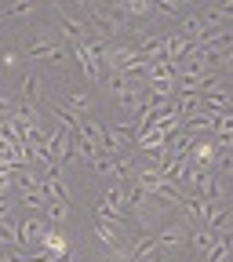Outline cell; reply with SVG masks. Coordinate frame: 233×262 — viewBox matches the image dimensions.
<instances>
[{
  "label": "cell",
  "mask_w": 233,
  "mask_h": 262,
  "mask_svg": "<svg viewBox=\"0 0 233 262\" xmlns=\"http://www.w3.org/2000/svg\"><path fill=\"white\" fill-rule=\"evenodd\" d=\"M201 201H208V204H226V196H229V179H222V175H215V171H208L204 175V186H201Z\"/></svg>",
  "instance_id": "obj_7"
},
{
  "label": "cell",
  "mask_w": 233,
  "mask_h": 262,
  "mask_svg": "<svg viewBox=\"0 0 233 262\" xmlns=\"http://www.w3.org/2000/svg\"><path fill=\"white\" fill-rule=\"evenodd\" d=\"M131 262H160V255H139V258L131 255Z\"/></svg>",
  "instance_id": "obj_22"
},
{
  "label": "cell",
  "mask_w": 233,
  "mask_h": 262,
  "mask_svg": "<svg viewBox=\"0 0 233 262\" xmlns=\"http://www.w3.org/2000/svg\"><path fill=\"white\" fill-rule=\"evenodd\" d=\"M215 241H219V233H211V229H189V244H193V251L197 255H208L211 248H215Z\"/></svg>",
  "instance_id": "obj_15"
},
{
  "label": "cell",
  "mask_w": 233,
  "mask_h": 262,
  "mask_svg": "<svg viewBox=\"0 0 233 262\" xmlns=\"http://www.w3.org/2000/svg\"><path fill=\"white\" fill-rule=\"evenodd\" d=\"M226 215H229V204H208L204 229H211V233H222V229H226Z\"/></svg>",
  "instance_id": "obj_17"
},
{
  "label": "cell",
  "mask_w": 233,
  "mask_h": 262,
  "mask_svg": "<svg viewBox=\"0 0 233 262\" xmlns=\"http://www.w3.org/2000/svg\"><path fill=\"white\" fill-rule=\"evenodd\" d=\"M62 262H84V258H80V255H77V251H70V255H66V258H62Z\"/></svg>",
  "instance_id": "obj_23"
},
{
  "label": "cell",
  "mask_w": 233,
  "mask_h": 262,
  "mask_svg": "<svg viewBox=\"0 0 233 262\" xmlns=\"http://www.w3.org/2000/svg\"><path fill=\"white\" fill-rule=\"evenodd\" d=\"M51 113L58 117L62 131H70V135H77V131H80V120H84V117H80V113H73L70 106H62L58 98H51Z\"/></svg>",
  "instance_id": "obj_11"
},
{
  "label": "cell",
  "mask_w": 233,
  "mask_h": 262,
  "mask_svg": "<svg viewBox=\"0 0 233 262\" xmlns=\"http://www.w3.org/2000/svg\"><path fill=\"white\" fill-rule=\"evenodd\" d=\"M0 58H4V66H8V70H15V66H18V55H15V51H4Z\"/></svg>",
  "instance_id": "obj_21"
},
{
  "label": "cell",
  "mask_w": 233,
  "mask_h": 262,
  "mask_svg": "<svg viewBox=\"0 0 233 262\" xmlns=\"http://www.w3.org/2000/svg\"><path fill=\"white\" fill-rule=\"evenodd\" d=\"M70 51H73V58L80 62V70H84V77H88L91 84H102V70H98V58H95V48H91L88 40H73V44H70Z\"/></svg>",
  "instance_id": "obj_5"
},
{
  "label": "cell",
  "mask_w": 233,
  "mask_h": 262,
  "mask_svg": "<svg viewBox=\"0 0 233 262\" xmlns=\"http://www.w3.org/2000/svg\"><path fill=\"white\" fill-rule=\"evenodd\" d=\"M182 262H201V258H193V255H189V258H182Z\"/></svg>",
  "instance_id": "obj_24"
},
{
  "label": "cell",
  "mask_w": 233,
  "mask_h": 262,
  "mask_svg": "<svg viewBox=\"0 0 233 262\" xmlns=\"http://www.w3.org/2000/svg\"><path fill=\"white\" fill-rule=\"evenodd\" d=\"M62 106H70L73 113H80V117H91V95L88 91H80V88H66V95L58 98Z\"/></svg>",
  "instance_id": "obj_10"
},
{
  "label": "cell",
  "mask_w": 233,
  "mask_h": 262,
  "mask_svg": "<svg viewBox=\"0 0 233 262\" xmlns=\"http://www.w3.org/2000/svg\"><path fill=\"white\" fill-rule=\"evenodd\" d=\"M44 215H48L44 222H48L51 229H58L66 219H70V201H48V204H44Z\"/></svg>",
  "instance_id": "obj_16"
},
{
  "label": "cell",
  "mask_w": 233,
  "mask_h": 262,
  "mask_svg": "<svg viewBox=\"0 0 233 262\" xmlns=\"http://www.w3.org/2000/svg\"><path fill=\"white\" fill-rule=\"evenodd\" d=\"M22 204H26L29 211H40L48 201H44V193H40V189H29V193H22Z\"/></svg>",
  "instance_id": "obj_20"
},
{
  "label": "cell",
  "mask_w": 233,
  "mask_h": 262,
  "mask_svg": "<svg viewBox=\"0 0 233 262\" xmlns=\"http://www.w3.org/2000/svg\"><path fill=\"white\" fill-rule=\"evenodd\" d=\"M113 8L120 18H150L153 15V0H113Z\"/></svg>",
  "instance_id": "obj_9"
},
{
  "label": "cell",
  "mask_w": 233,
  "mask_h": 262,
  "mask_svg": "<svg viewBox=\"0 0 233 262\" xmlns=\"http://www.w3.org/2000/svg\"><path fill=\"white\" fill-rule=\"evenodd\" d=\"M48 222L40 219V215H26L22 222H18V248L22 251H29V248H40V241H44V233H48Z\"/></svg>",
  "instance_id": "obj_4"
},
{
  "label": "cell",
  "mask_w": 233,
  "mask_h": 262,
  "mask_svg": "<svg viewBox=\"0 0 233 262\" xmlns=\"http://www.w3.org/2000/svg\"><path fill=\"white\" fill-rule=\"evenodd\" d=\"M229 193H233V175H229Z\"/></svg>",
  "instance_id": "obj_25"
},
{
  "label": "cell",
  "mask_w": 233,
  "mask_h": 262,
  "mask_svg": "<svg viewBox=\"0 0 233 262\" xmlns=\"http://www.w3.org/2000/svg\"><path fill=\"white\" fill-rule=\"evenodd\" d=\"M18 95H22L26 106H37V98H40V77H37V73H26V77L18 80Z\"/></svg>",
  "instance_id": "obj_14"
},
{
  "label": "cell",
  "mask_w": 233,
  "mask_h": 262,
  "mask_svg": "<svg viewBox=\"0 0 233 262\" xmlns=\"http://www.w3.org/2000/svg\"><path fill=\"white\" fill-rule=\"evenodd\" d=\"M26 55H29V58L55 62V66H62V62H66V51H62V44L51 37V29H40V33H37V40L26 48Z\"/></svg>",
  "instance_id": "obj_2"
},
{
  "label": "cell",
  "mask_w": 233,
  "mask_h": 262,
  "mask_svg": "<svg viewBox=\"0 0 233 262\" xmlns=\"http://www.w3.org/2000/svg\"><path fill=\"white\" fill-rule=\"evenodd\" d=\"M186 11V0H157L153 4V15H164V18H179Z\"/></svg>",
  "instance_id": "obj_19"
},
{
  "label": "cell",
  "mask_w": 233,
  "mask_h": 262,
  "mask_svg": "<svg viewBox=\"0 0 233 262\" xmlns=\"http://www.w3.org/2000/svg\"><path fill=\"white\" fill-rule=\"evenodd\" d=\"M215 157H219V146H215V139H193V146H189V164H193V168H201V171H211Z\"/></svg>",
  "instance_id": "obj_6"
},
{
  "label": "cell",
  "mask_w": 233,
  "mask_h": 262,
  "mask_svg": "<svg viewBox=\"0 0 233 262\" xmlns=\"http://www.w3.org/2000/svg\"><path fill=\"white\" fill-rule=\"evenodd\" d=\"M29 15H37V4L33 0H15V4H8L4 11H0V18H29Z\"/></svg>",
  "instance_id": "obj_18"
},
{
  "label": "cell",
  "mask_w": 233,
  "mask_h": 262,
  "mask_svg": "<svg viewBox=\"0 0 233 262\" xmlns=\"http://www.w3.org/2000/svg\"><path fill=\"white\" fill-rule=\"evenodd\" d=\"M229 258H233V233H229V229H222L219 241H215V248L204 255V262H229Z\"/></svg>",
  "instance_id": "obj_12"
},
{
  "label": "cell",
  "mask_w": 233,
  "mask_h": 262,
  "mask_svg": "<svg viewBox=\"0 0 233 262\" xmlns=\"http://www.w3.org/2000/svg\"><path fill=\"white\" fill-rule=\"evenodd\" d=\"M172 33H179V37H186V40H193V44H197V37H201V33H204V26H201V15H197V11H193V15H186V18H179Z\"/></svg>",
  "instance_id": "obj_13"
},
{
  "label": "cell",
  "mask_w": 233,
  "mask_h": 262,
  "mask_svg": "<svg viewBox=\"0 0 233 262\" xmlns=\"http://www.w3.org/2000/svg\"><path fill=\"white\" fill-rule=\"evenodd\" d=\"M70 251H73V248H70V241H66L62 229H48V233H44V241H40V255H48L51 262H62Z\"/></svg>",
  "instance_id": "obj_8"
},
{
  "label": "cell",
  "mask_w": 233,
  "mask_h": 262,
  "mask_svg": "<svg viewBox=\"0 0 233 262\" xmlns=\"http://www.w3.org/2000/svg\"><path fill=\"white\" fill-rule=\"evenodd\" d=\"M44 146H48L51 164H58V168H62L66 160H73V135H70V131H62V127L44 131Z\"/></svg>",
  "instance_id": "obj_3"
},
{
  "label": "cell",
  "mask_w": 233,
  "mask_h": 262,
  "mask_svg": "<svg viewBox=\"0 0 233 262\" xmlns=\"http://www.w3.org/2000/svg\"><path fill=\"white\" fill-rule=\"evenodd\" d=\"M153 241H157V248H160V251H175V248L189 244V226H186L179 215H172V219H168V222H164L157 233H153Z\"/></svg>",
  "instance_id": "obj_1"
}]
</instances>
